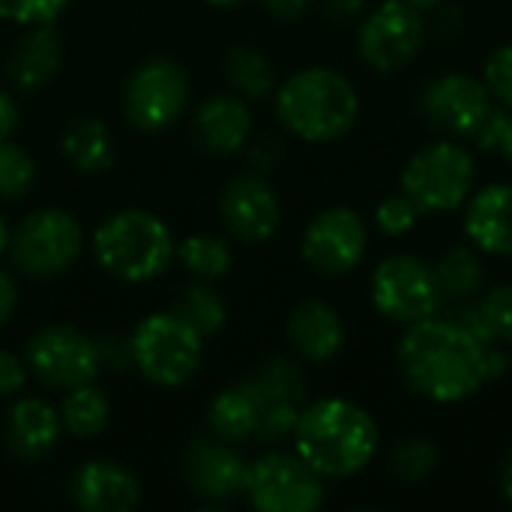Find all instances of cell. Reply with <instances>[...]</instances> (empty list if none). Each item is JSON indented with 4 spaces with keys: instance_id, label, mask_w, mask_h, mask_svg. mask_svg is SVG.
<instances>
[{
    "instance_id": "obj_35",
    "label": "cell",
    "mask_w": 512,
    "mask_h": 512,
    "mask_svg": "<svg viewBox=\"0 0 512 512\" xmlns=\"http://www.w3.org/2000/svg\"><path fill=\"white\" fill-rule=\"evenodd\" d=\"M420 219V207L402 192V195H390L378 204L375 210V225L387 234V237H405L414 231Z\"/></svg>"
},
{
    "instance_id": "obj_14",
    "label": "cell",
    "mask_w": 512,
    "mask_h": 512,
    "mask_svg": "<svg viewBox=\"0 0 512 512\" xmlns=\"http://www.w3.org/2000/svg\"><path fill=\"white\" fill-rule=\"evenodd\" d=\"M219 216L240 243H267L282 225V201L264 174H237L219 195Z\"/></svg>"
},
{
    "instance_id": "obj_26",
    "label": "cell",
    "mask_w": 512,
    "mask_h": 512,
    "mask_svg": "<svg viewBox=\"0 0 512 512\" xmlns=\"http://www.w3.org/2000/svg\"><path fill=\"white\" fill-rule=\"evenodd\" d=\"M111 402L96 384H81L75 390H66V399L60 405V423L63 432L72 438H93L108 426Z\"/></svg>"
},
{
    "instance_id": "obj_38",
    "label": "cell",
    "mask_w": 512,
    "mask_h": 512,
    "mask_svg": "<svg viewBox=\"0 0 512 512\" xmlns=\"http://www.w3.org/2000/svg\"><path fill=\"white\" fill-rule=\"evenodd\" d=\"M507 126H510V108H504V105L495 102V105L489 108V114L483 117V123L477 126V132L471 135V141H474L480 150H498L501 141H504Z\"/></svg>"
},
{
    "instance_id": "obj_6",
    "label": "cell",
    "mask_w": 512,
    "mask_h": 512,
    "mask_svg": "<svg viewBox=\"0 0 512 512\" xmlns=\"http://www.w3.org/2000/svg\"><path fill=\"white\" fill-rule=\"evenodd\" d=\"M477 180L474 156L453 138L417 150L402 168V192L420 213H453L468 204Z\"/></svg>"
},
{
    "instance_id": "obj_7",
    "label": "cell",
    "mask_w": 512,
    "mask_h": 512,
    "mask_svg": "<svg viewBox=\"0 0 512 512\" xmlns=\"http://www.w3.org/2000/svg\"><path fill=\"white\" fill-rule=\"evenodd\" d=\"M81 225L60 207H42L27 213L9 237V255L18 273L27 279L63 276L81 255Z\"/></svg>"
},
{
    "instance_id": "obj_44",
    "label": "cell",
    "mask_w": 512,
    "mask_h": 512,
    "mask_svg": "<svg viewBox=\"0 0 512 512\" xmlns=\"http://www.w3.org/2000/svg\"><path fill=\"white\" fill-rule=\"evenodd\" d=\"M249 159H252V165H258L261 171H270V168L279 162V144H276V141H261V144L252 147Z\"/></svg>"
},
{
    "instance_id": "obj_13",
    "label": "cell",
    "mask_w": 512,
    "mask_h": 512,
    "mask_svg": "<svg viewBox=\"0 0 512 512\" xmlns=\"http://www.w3.org/2000/svg\"><path fill=\"white\" fill-rule=\"evenodd\" d=\"M366 249H369L366 219L351 207L321 210L318 216H312L300 240L303 261L327 279L354 273L363 264Z\"/></svg>"
},
{
    "instance_id": "obj_18",
    "label": "cell",
    "mask_w": 512,
    "mask_h": 512,
    "mask_svg": "<svg viewBox=\"0 0 512 512\" xmlns=\"http://www.w3.org/2000/svg\"><path fill=\"white\" fill-rule=\"evenodd\" d=\"M252 132V111L240 96L216 93L195 108L192 138L204 153L231 156L240 153Z\"/></svg>"
},
{
    "instance_id": "obj_37",
    "label": "cell",
    "mask_w": 512,
    "mask_h": 512,
    "mask_svg": "<svg viewBox=\"0 0 512 512\" xmlns=\"http://www.w3.org/2000/svg\"><path fill=\"white\" fill-rule=\"evenodd\" d=\"M297 420H300V405L297 402H267L255 435L261 441H267V444H276V441L294 435Z\"/></svg>"
},
{
    "instance_id": "obj_1",
    "label": "cell",
    "mask_w": 512,
    "mask_h": 512,
    "mask_svg": "<svg viewBox=\"0 0 512 512\" xmlns=\"http://www.w3.org/2000/svg\"><path fill=\"white\" fill-rule=\"evenodd\" d=\"M396 366L411 393L435 405H459L486 384V345L462 321L432 315L405 327Z\"/></svg>"
},
{
    "instance_id": "obj_31",
    "label": "cell",
    "mask_w": 512,
    "mask_h": 512,
    "mask_svg": "<svg viewBox=\"0 0 512 512\" xmlns=\"http://www.w3.org/2000/svg\"><path fill=\"white\" fill-rule=\"evenodd\" d=\"M174 312L180 318H186L204 339L216 336L225 327V321H228V309H225L222 297L213 288H207V285L186 288Z\"/></svg>"
},
{
    "instance_id": "obj_8",
    "label": "cell",
    "mask_w": 512,
    "mask_h": 512,
    "mask_svg": "<svg viewBox=\"0 0 512 512\" xmlns=\"http://www.w3.org/2000/svg\"><path fill=\"white\" fill-rule=\"evenodd\" d=\"M189 93L186 69L165 54H153L132 69L123 87V114L138 132L156 135L183 117Z\"/></svg>"
},
{
    "instance_id": "obj_39",
    "label": "cell",
    "mask_w": 512,
    "mask_h": 512,
    "mask_svg": "<svg viewBox=\"0 0 512 512\" xmlns=\"http://www.w3.org/2000/svg\"><path fill=\"white\" fill-rule=\"evenodd\" d=\"M24 381H27L24 363H21L15 354H9V351L0 348V396H15V393H21V390H24Z\"/></svg>"
},
{
    "instance_id": "obj_33",
    "label": "cell",
    "mask_w": 512,
    "mask_h": 512,
    "mask_svg": "<svg viewBox=\"0 0 512 512\" xmlns=\"http://www.w3.org/2000/svg\"><path fill=\"white\" fill-rule=\"evenodd\" d=\"M36 180V162L9 138L0 141V198H21Z\"/></svg>"
},
{
    "instance_id": "obj_19",
    "label": "cell",
    "mask_w": 512,
    "mask_h": 512,
    "mask_svg": "<svg viewBox=\"0 0 512 512\" xmlns=\"http://www.w3.org/2000/svg\"><path fill=\"white\" fill-rule=\"evenodd\" d=\"M63 435L60 411H54L45 399L24 396L18 399L3 426L6 450L18 462H42L57 450V441Z\"/></svg>"
},
{
    "instance_id": "obj_27",
    "label": "cell",
    "mask_w": 512,
    "mask_h": 512,
    "mask_svg": "<svg viewBox=\"0 0 512 512\" xmlns=\"http://www.w3.org/2000/svg\"><path fill=\"white\" fill-rule=\"evenodd\" d=\"M225 75H228V84L246 99H264L276 87L273 60L264 51L249 48V45H234L225 54Z\"/></svg>"
},
{
    "instance_id": "obj_36",
    "label": "cell",
    "mask_w": 512,
    "mask_h": 512,
    "mask_svg": "<svg viewBox=\"0 0 512 512\" xmlns=\"http://www.w3.org/2000/svg\"><path fill=\"white\" fill-rule=\"evenodd\" d=\"M483 84L492 102L512 111V45H498L483 63Z\"/></svg>"
},
{
    "instance_id": "obj_48",
    "label": "cell",
    "mask_w": 512,
    "mask_h": 512,
    "mask_svg": "<svg viewBox=\"0 0 512 512\" xmlns=\"http://www.w3.org/2000/svg\"><path fill=\"white\" fill-rule=\"evenodd\" d=\"M9 237H12V234H9V225H6V219L0 216V255L9 249Z\"/></svg>"
},
{
    "instance_id": "obj_22",
    "label": "cell",
    "mask_w": 512,
    "mask_h": 512,
    "mask_svg": "<svg viewBox=\"0 0 512 512\" xmlns=\"http://www.w3.org/2000/svg\"><path fill=\"white\" fill-rule=\"evenodd\" d=\"M63 45L51 24H36L30 33H24L12 54H9V81L18 90H39L45 87L54 72L60 69Z\"/></svg>"
},
{
    "instance_id": "obj_42",
    "label": "cell",
    "mask_w": 512,
    "mask_h": 512,
    "mask_svg": "<svg viewBox=\"0 0 512 512\" xmlns=\"http://www.w3.org/2000/svg\"><path fill=\"white\" fill-rule=\"evenodd\" d=\"M15 306H18V288H15V282L0 270V327L9 324Z\"/></svg>"
},
{
    "instance_id": "obj_4",
    "label": "cell",
    "mask_w": 512,
    "mask_h": 512,
    "mask_svg": "<svg viewBox=\"0 0 512 512\" xmlns=\"http://www.w3.org/2000/svg\"><path fill=\"white\" fill-rule=\"evenodd\" d=\"M177 255L168 225L147 210L111 213L93 234L96 264L120 282H153Z\"/></svg>"
},
{
    "instance_id": "obj_28",
    "label": "cell",
    "mask_w": 512,
    "mask_h": 512,
    "mask_svg": "<svg viewBox=\"0 0 512 512\" xmlns=\"http://www.w3.org/2000/svg\"><path fill=\"white\" fill-rule=\"evenodd\" d=\"M177 258L180 264L201 282H213V279H222L231 264H234V252L228 246V240L216 237V234H195V237H186L180 246H177Z\"/></svg>"
},
{
    "instance_id": "obj_30",
    "label": "cell",
    "mask_w": 512,
    "mask_h": 512,
    "mask_svg": "<svg viewBox=\"0 0 512 512\" xmlns=\"http://www.w3.org/2000/svg\"><path fill=\"white\" fill-rule=\"evenodd\" d=\"M438 468V444L426 435L402 438L390 453V474L402 483H423Z\"/></svg>"
},
{
    "instance_id": "obj_11",
    "label": "cell",
    "mask_w": 512,
    "mask_h": 512,
    "mask_svg": "<svg viewBox=\"0 0 512 512\" xmlns=\"http://www.w3.org/2000/svg\"><path fill=\"white\" fill-rule=\"evenodd\" d=\"M24 363L51 390H75L81 384H93L102 369L99 345L66 324H48L36 330L27 342Z\"/></svg>"
},
{
    "instance_id": "obj_23",
    "label": "cell",
    "mask_w": 512,
    "mask_h": 512,
    "mask_svg": "<svg viewBox=\"0 0 512 512\" xmlns=\"http://www.w3.org/2000/svg\"><path fill=\"white\" fill-rule=\"evenodd\" d=\"M264 408H267V399L261 396V390L249 378L243 384H234V387L222 390L210 402L207 426L222 441H243V438H252L258 432Z\"/></svg>"
},
{
    "instance_id": "obj_5",
    "label": "cell",
    "mask_w": 512,
    "mask_h": 512,
    "mask_svg": "<svg viewBox=\"0 0 512 512\" xmlns=\"http://www.w3.org/2000/svg\"><path fill=\"white\" fill-rule=\"evenodd\" d=\"M132 366L156 387H183L201 366L204 336L177 312L147 315L132 339Z\"/></svg>"
},
{
    "instance_id": "obj_17",
    "label": "cell",
    "mask_w": 512,
    "mask_h": 512,
    "mask_svg": "<svg viewBox=\"0 0 512 512\" xmlns=\"http://www.w3.org/2000/svg\"><path fill=\"white\" fill-rule=\"evenodd\" d=\"M69 492L84 512H132L141 504V486L135 474L111 459L84 462L72 474Z\"/></svg>"
},
{
    "instance_id": "obj_41",
    "label": "cell",
    "mask_w": 512,
    "mask_h": 512,
    "mask_svg": "<svg viewBox=\"0 0 512 512\" xmlns=\"http://www.w3.org/2000/svg\"><path fill=\"white\" fill-rule=\"evenodd\" d=\"M18 105H15V99L9 96V90L6 87H0V141L3 138H9L15 129H18Z\"/></svg>"
},
{
    "instance_id": "obj_24",
    "label": "cell",
    "mask_w": 512,
    "mask_h": 512,
    "mask_svg": "<svg viewBox=\"0 0 512 512\" xmlns=\"http://www.w3.org/2000/svg\"><path fill=\"white\" fill-rule=\"evenodd\" d=\"M60 150H63L66 162L84 174H99V171H108L114 165L111 129L96 117H84V120L69 123L63 129V138H60Z\"/></svg>"
},
{
    "instance_id": "obj_15",
    "label": "cell",
    "mask_w": 512,
    "mask_h": 512,
    "mask_svg": "<svg viewBox=\"0 0 512 512\" xmlns=\"http://www.w3.org/2000/svg\"><path fill=\"white\" fill-rule=\"evenodd\" d=\"M492 108V96L483 78L465 72H447L435 78L423 93V114L432 129L447 138H471Z\"/></svg>"
},
{
    "instance_id": "obj_49",
    "label": "cell",
    "mask_w": 512,
    "mask_h": 512,
    "mask_svg": "<svg viewBox=\"0 0 512 512\" xmlns=\"http://www.w3.org/2000/svg\"><path fill=\"white\" fill-rule=\"evenodd\" d=\"M204 3H210V6H237L240 0H204Z\"/></svg>"
},
{
    "instance_id": "obj_3",
    "label": "cell",
    "mask_w": 512,
    "mask_h": 512,
    "mask_svg": "<svg viewBox=\"0 0 512 512\" xmlns=\"http://www.w3.org/2000/svg\"><path fill=\"white\" fill-rule=\"evenodd\" d=\"M276 117L291 135L309 144H330L354 129L360 93L342 72L309 66L279 84Z\"/></svg>"
},
{
    "instance_id": "obj_43",
    "label": "cell",
    "mask_w": 512,
    "mask_h": 512,
    "mask_svg": "<svg viewBox=\"0 0 512 512\" xmlns=\"http://www.w3.org/2000/svg\"><path fill=\"white\" fill-rule=\"evenodd\" d=\"M324 9L336 21H351L366 9V0H324Z\"/></svg>"
},
{
    "instance_id": "obj_12",
    "label": "cell",
    "mask_w": 512,
    "mask_h": 512,
    "mask_svg": "<svg viewBox=\"0 0 512 512\" xmlns=\"http://www.w3.org/2000/svg\"><path fill=\"white\" fill-rule=\"evenodd\" d=\"M426 42L423 12L405 0H384L360 27L357 48L366 66L378 72H399L417 60Z\"/></svg>"
},
{
    "instance_id": "obj_40",
    "label": "cell",
    "mask_w": 512,
    "mask_h": 512,
    "mask_svg": "<svg viewBox=\"0 0 512 512\" xmlns=\"http://www.w3.org/2000/svg\"><path fill=\"white\" fill-rule=\"evenodd\" d=\"M261 3H264V9H267L270 15H276V18H282V21H297V18H303L306 9L312 6V0H261Z\"/></svg>"
},
{
    "instance_id": "obj_10",
    "label": "cell",
    "mask_w": 512,
    "mask_h": 512,
    "mask_svg": "<svg viewBox=\"0 0 512 512\" xmlns=\"http://www.w3.org/2000/svg\"><path fill=\"white\" fill-rule=\"evenodd\" d=\"M246 498L258 512H315L324 498V477L297 453H267L249 465Z\"/></svg>"
},
{
    "instance_id": "obj_45",
    "label": "cell",
    "mask_w": 512,
    "mask_h": 512,
    "mask_svg": "<svg viewBox=\"0 0 512 512\" xmlns=\"http://www.w3.org/2000/svg\"><path fill=\"white\" fill-rule=\"evenodd\" d=\"M498 483H501V495L507 498V504L512 507V447L507 450L504 462H501V474H498Z\"/></svg>"
},
{
    "instance_id": "obj_47",
    "label": "cell",
    "mask_w": 512,
    "mask_h": 512,
    "mask_svg": "<svg viewBox=\"0 0 512 512\" xmlns=\"http://www.w3.org/2000/svg\"><path fill=\"white\" fill-rule=\"evenodd\" d=\"M408 6H414V9H420V12H432V9H438L444 0H405Z\"/></svg>"
},
{
    "instance_id": "obj_46",
    "label": "cell",
    "mask_w": 512,
    "mask_h": 512,
    "mask_svg": "<svg viewBox=\"0 0 512 512\" xmlns=\"http://www.w3.org/2000/svg\"><path fill=\"white\" fill-rule=\"evenodd\" d=\"M501 153H504V159L512 165V117H510V126H507V132H504V141H501V147H498Z\"/></svg>"
},
{
    "instance_id": "obj_32",
    "label": "cell",
    "mask_w": 512,
    "mask_h": 512,
    "mask_svg": "<svg viewBox=\"0 0 512 512\" xmlns=\"http://www.w3.org/2000/svg\"><path fill=\"white\" fill-rule=\"evenodd\" d=\"M252 381H255V387L261 390V396L267 402H297L300 405L303 396H306L303 369L294 360H285V357L267 360Z\"/></svg>"
},
{
    "instance_id": "obj_9",
    "label": "cell",
    "mask_w": 512,
    "mask_h": 512,
    "mask_svg": "<svg viewBox=\"0 0 512 512\" xmlns=\"http://www.w3.org/2000/svg\"><path fill=\"white\" fill-rule=\"evenodd\" d=\"M441 285L435 267L417 255H390L372 273V303L393 324H417L438 315Z\"/></svg>"
},
{
    "instance_id": "obj_34",
    "label": "cell",
    "mask_w": 512,
    "mask_h": 512,
    "mask_svg": "<svg viewBox=\"0 0 512 512\" xmlns=\"http://www.w3.org/2000/svg\"><path fill=\"white\" fill-rule=\"evenodd\" d=\"M69 6V0H0V21L9 24H54L57 15Z\"/></svg>"
},
{
    "instance_id": "obj_16",
    "label": "cell",
    "mask_w": 512,
    "mask_h": 512,
    "mask_svg": "<svg viewBox=\"0 0 512 512\" xmlns=\"http://www.w3.org/2000/svg\"><path fill=\"white\" fill-rule=\"evenodd\" d=\"M183 474H186L192 495L210 504H225V501H234L237 495H246L249 462L237 450L222 444V438L198 441L186 450Z\"/></svg>"
},
{
    "instance_id": "obj_2",
    "label": "cell",
    "mask_w": 512,
    "mask_h": 512,
    "mask_svg": "<svg viewBox=\"0 0 512 512\" xmlns=\"http://www.w3.org/2000/svg\"><path fill=\"white\" fill-rule=\"evenodd\" d=\"M378 441L375 417L348 399H318L300 411L294 426V453L330 480L366 471L378 453Z\"/></svg>"
},
{
    "instance_id": "obj_29",
    "label": "cell",
    "mask_w": 512,
    "mask_h": 512,
    "mask_svg": "<svg viewBox=\"0 0 512 512\" xmlns=\"http://www.w3.org/2000/svg\"><path fill=\"white\" fill-rule=\"evenodd\" d=\"M435 276L441 285V294L450 300H471L480 291L483 282V264L474 249L453 246L441 261L435 264Z\"/></svg>"
},
{
    "instance_id": "obj_21",
    "label": "cell",
    "mask_w": 512,
    "mask_h": 512,
    "mask_svg": "<svg viewBox=\"0 0 512 512\" xmlns=\"http://www.w3.org/2000/svg\"><path fill=\"white\" fill-rule=\"evenodd\" d=\"M291 348L309 363H330L345 348V324L324 300H300L285 324Z\"/></svg>"
},
{
    "instance_id": "obj_20",
    "label": "cell",
    "mask_w": 512,
    "mask_h": 512,
    "mask_svg": "<svg viewBox=\"0 0 512 512\" xmlns=\"http://www.w3.org/2000/svg\"><path fill=\"white\" fill-rule=\"evenodd\" d=\"M465 234L474 249L512 258V183L483 186L468 198Z\"/></svg>"
},
{
    "instance_id": "obj_25",
    "label": "cell",
    "mask_w": 512,
    "mask_h": 512,
    "mask_svg": "<svg viewBox=\"0 0 512 512\" xmlns=\"http://www.w3.org/2000/svg\"><path fill=\"white\" fill-rule=\"evenodd\" d=\"M456 321H462L483 345H512V285H495L477 303H471Z\"/></svg>"
}]
</instances>
